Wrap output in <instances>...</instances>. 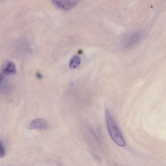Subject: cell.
<instances>
[{"instance_id": "1", "label": "cell", "mask_w": 166, "mask_h": 166, "mask_svg": "<svg viewBox=\"0 0 166 166\" xmlns=\"http://www.w3.org/2000/svg\"><path fill=\"white\" fill-rule=\"evenodd\" d=\"M105 117L107 129L112 140L118 146L121 147L125 146L126 142L125 139L107 108L105 110Z\"/></svg>"}, {"instance_id": "2", "label": "cell", "mask_w": 166, "mask_h": 166, "mask_svg": "<svg viewBox=\"0 0 166 166\" xmlns=\"http://www.w3.org/2000/svg\"><path fill=\"white\" fill-rule=\"evenodd\" d=\"M79 0H52V3L56 7L63 10H69L78 4Z\"/></svg>"}, {"instance_id": "3", "label": "cell", "mask_w": 166, "mask_h": 166, "mask_svg": "<svg viewBox=\"0 0 166 166\" xmlns=\"http://www.w3.org/2000/svg\"><path fill=\"white\" fill-rule=\"evenodd\" d=\"M50 127L48 122L44 119H35L28 125L27 128L29 130L38 129L45 130Z\"/></svg>"}, {"instance_id": "4", "label": "cell", "mask_w": 166, "mask_h": 166, "mask_svg": "<svg viewBox=\"0 0 166 166\" xmlns=\"http://www.w3.org/2000/svg\"><path fill=\"white\" fill-rule=\"evenodd\" d=\"M140 33H134L128 35L125 37L123 40V45L125 48H129L135 46L138 43L141 38Z\"/></svg>"}, {"instance_id": "5", "label": "cell", "mask_w": 166, "mask_h": 166, "mask_svg": "<svg viewBox=\"0 0 166 166\" xmlns=\"http://www.w3.org/2000/svg\"><path fill=\"white\" fill-rule=\"evenodd\" d=\"M3 72L4 74L7 75L16 74L17 71L15 65L13 62H9L6 67L3 70Z\"/></svg>"}, {"instance_id": "6", "label": "cell", "mask_w": 166, "mask_h": 166, "mask_svg": "<svg viewBox=\"0 0 166 166\" xmlns=\"http://www.w3.org/2000/svg\"><path fill=\"white\" fill-rule=\"evenodd\" d=\"M80 63V58L78 56H75L72 58L70 62V67L71 69H75L79 66Z\"/></svg>"}, {"instance_id": "7", "label": "cell", "mask_w": 166, "mask_h": 166, "mask_svg": "<svg viewBox=\"0 0 166 166\" xmlns=\"http://www.w3.org/2000/svg\"><path fill=\"white\" fill-rule=\"evenodd\" d=\"M6 151L3 144L0 141V158L5 156Z\"/></svg>"}, {"instance_id": "8", "label": "cell", "mask_w": 166, "mask_h": 166, "mask_svg": "<svg viewBox=\"0 0 166 166\" xmlns=\"http://www.w3.org/2000/svg\"><path fill=\"white\" fill-rule=\"evenodd\" d=\"M36 76H37V77L39 79H42L43 77L42 74L39 72H37V73H36Z\"/></svg>"}, {"instance_id": "9", "label": "cell", "mask_w": 166, "mask_h": 166, "mask_svg": "<svg viewBox=\"0 0 166 166\" xmlns=\"http://www.w3.org/2000/svg\"><path fill=\"white\" fill-rule=\"evenodd\" d=\"M2 78H3V76H2V74H0V81H1V80H2Z\"/></svg>"}]
</instances>
